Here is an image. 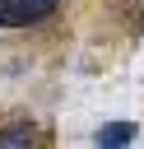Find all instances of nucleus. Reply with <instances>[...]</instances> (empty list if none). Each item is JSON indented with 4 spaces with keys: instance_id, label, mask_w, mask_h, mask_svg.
<instances>
[{
    "instance_id": "nucleus-3",
    "label": "nucleus",
    "mask_w": 144,
    "mask_h": 149,
    "mask_svg": "<svg viewBox=\"0 0 144 149\" xmlns=\"http://www.w3.org/2000/svg\"><path fill=\"white\" fill-rule=\"evenodd\" d=\"M37 130L28 121H14V126H0V149H33Z\"/></svg>"
},
{
    "instance_id": "nucleus-2",
    "label": "nucleus",
    "mask_w": 144,
    "mask_h": 149,
    "mask_svg": "<svg viewBox=\"0 0 144 149\" xmlns=\"http://www.w3.org/2000/svg\"><path fill=\"white\" fill-rule=\"evenodd\" d=\"M93 140H98V149H125V144L135 140V126H130V121H111V126H102Z\"/></svg>"
},
{
    "instance_id": "nucleus-1",
    "label": "nucleus",
    "mask_w": 144,
    "mask_h": 149,
    "mask_svg": "<svg viewBox=\"0 0 144 149\" xmlns=\"http://www.w3.org/2000/svg\"><path fill=\"white\" fill-rule=\"evenodd\" d=\"M56 9V0H0V28H33Z\"/></svg>"
}]
</instances>
